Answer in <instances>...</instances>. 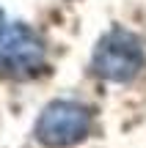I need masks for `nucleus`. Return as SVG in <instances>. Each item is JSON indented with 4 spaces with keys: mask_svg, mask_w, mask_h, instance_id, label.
<instances>
[{
    "mask_svg": "<svg viewBox=\"0 0 146 148\" xmlns=\"http://www.w3.org/2000/svg\"><path fill=\"white\" fill-rule=\"evenodd\" d=\"M143 44L135 33L113 27L97 41L91 55V69L108 82H130L143 69Z\"/></svg>",
    "mask_w": 146,
    "mask_h": 148,
    "instance_id": "1",
    "label": "nucleus"
},
{
    "mask_svg": "<svg viewBox=\"0 0 146 148\" xmlns=\"http://www.w3.org/2000/svg\"><path fill=\"white\" fill-rule=\"evenodd\" d=\"M0 66L14 77H33L44 69V41L28 25L0 27Z\"/></svg>",
    "mask_w": 146,
    "mask_h": 148,
    "instance_id": "3",
    "label": "nucleus"
},
{
    "mask_svg": "<svg viewBox=\"0 0 146 148\" xmlns=\"http://www.w3.org/2000/svg\"><path fill=\"white\" fill-rule=\"evenodd\" d=\"M91 112L77 101L55 99L42 110L36 121V140L47 148H72L88 137Z\"/></svg>",
    "mask_w": 146,
    "mask_h": 148,
    "instance_id": "2",
    "label": "nucleus"
}]
</instances>
